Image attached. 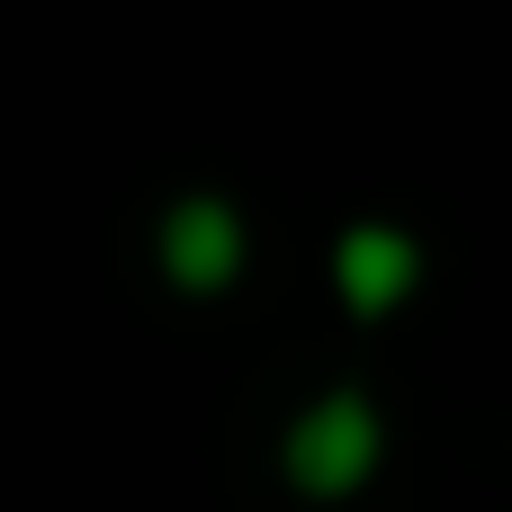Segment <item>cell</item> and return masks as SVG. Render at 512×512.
I'll use <instances>...</instances> for the list:
<instances>
[{
  "label": "cell",
  "instance_id": "cell-1",
  "mask_svg": "<svg viewBox=\"0 0 512 512\" xmlns=\"http://www.w3.org/2000/svg\"><path fill=\"white\" fill-rule=\"evenodd\" d=\"M378 459H387V423H378V405H369L360 387L315 396V405L288 423V441H279V468H288V486H297L306 504L360 495V486L378 477Z\"/></svg>",
  "mask_w": 512,
  "mask_h": 512
},
{
  "label": "cell",
  "instance_id": "cell-2",
  "mask_svg": "<svg viewBox=\"0 0 512 512\" xmlns=\"http://www.w3.org/2000/svg\"><path fill=\"white\" fill-rule=\"evenodd\" d=\"M153 252H162V279L180 288V297H225L234 279H243V216H234V198H180L171 216H162V234H153Z\"/></svg>",
  "mask_w": 512,
  "mask_h": 512
},
{
  "label": "cell",
  "instance_id": "cell-3",
  "mask_svg": "<svg viewBox=\"0 0 512 512\" xmlns=\"http://www.w3.org/2000/svg\"><path fill=\"white\" fill-rule=\"evenodd\" d=\"M333 288L351 315H396L423 288V243L405 225H342L333 243Z\"/></svg>",
  "mask_w": 512,
  "mask_h": 512
}]
</instances>
